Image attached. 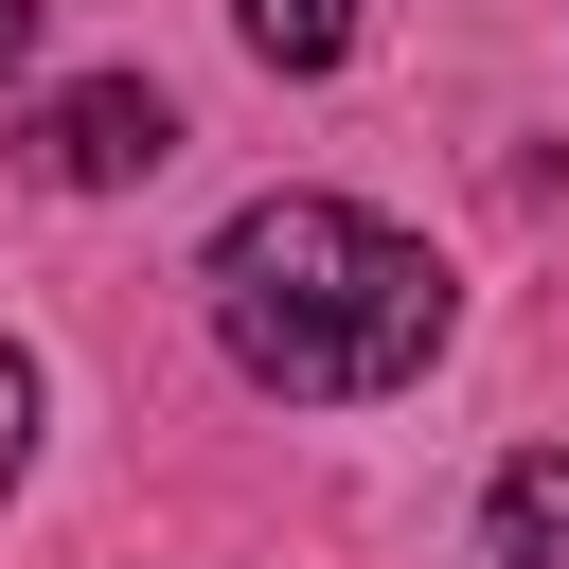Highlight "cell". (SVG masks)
Masks as SVG:
<instances>
[{"instance_id":"cell-6","label":"cell","mask_w":569,"mask_h":569,"mask_svg":"<svg viewBox=\"0 0 569 569\" xmlns=\"http://www.w3.org/2000/svg\"><path fill=\"white\" fill-rule=\"evenodd\" d=\"M18 53H36V0H0V89H18Z\"/></svg>"},{"instance_id":"cell-4","label":"cell","mask_w":569,"mask_h":569,"mask_svg":"<svg viewBox=\"0 0 569 569\" xmlns=\"http://www.w3.org/2000/svg\"><path fill=\"white\" fill-rule=\"evenodd\" d=\"M231 18H249L267 71H338V53H356V0H231Z\"/></svg>"},{"instance_id":"cell-3","label":"cell","mask_w":569,"mask_h":569,"mask_svg":"<svg viewBox=\"0 0 569 569\" xmlns=\"http://www.w3.org/2000/svg\"><path fill=\"white\" fill-rule=\"evenodd\" d=\"M480 533H498V569H569V445H533V462H498V498H480Z\"/></svg>"},{"instance_id":"cell-5","label":"cell","mask_w":569,"mask_h":569,"mask_svg":"<svg viewBox=\"0 0 569 569\" xmlns=\"http://www.w3.org/2000/svg\"><path fill=\"white\" fill-rule=\"evenodd\" d=\"M18 462H36V356L0 338V480H18Z\"/></svg>"},{"instance_id":"cell-2","label":"cell","mask_w":569,"mask_h":569,"mask_svg":"<svg viewBox=\"0 0 569 569\" xmlns=\"http://www.w3.org/2000/svg\"><path fill=\"white\" fill-rule=\"evenodd\" d=\"M36 160H53L71 196H124V178H160V160H178V107H160L142 71H89V89H53V107H36Z\"/></svg>"},{"instance_id":"cell-1","label":"cell","mask_w":569,"mask_h":569,"mask_svg":"<svg viewBox=\"0 0 569 569\" xmlns=\"http://www.w3.org/2000/svg\"><path fill=\"white\" fill-rule=\"evenodd\" d=\"M196 284H213L231 373H267L284 409H373V391H409V373L445 356V320H462V284L427 267V231H391V213H356V196H249Z\"/></svg>"}]
</instances>
